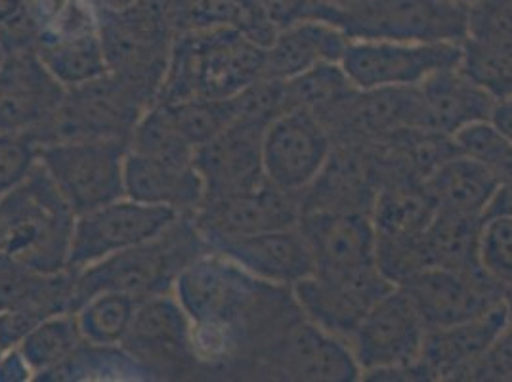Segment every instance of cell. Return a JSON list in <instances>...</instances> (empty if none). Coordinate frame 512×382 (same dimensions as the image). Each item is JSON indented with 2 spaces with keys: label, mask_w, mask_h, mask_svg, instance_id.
<instances>
[{
  "label": "cell",
  "mask_w": 512,
  "mask_h": 382,
  "mask_svg": "<svg viewBox=\"0 0 512 382\" xmlns=\"http://www.w3.org/2000/svg\"><path fill=\"white\" fill-rule=\"evenodd\" d=\"M266 48L235 27L174 35L157 104L190 98H234L264 79Z\"/></svg>",
  "instance_id": "1"
},
{
  "label": "cell",
  "mask_w": 512,
  "mask_h": 382,
  "mask_svg": "<svg viewBox=\"0 0 512 382\" xmlns=\"http://www.w3.org/2000/svg\"><path fill=\"white\" fill-rule=\"evenodd\" d=\"M205 251L209 247L197 232L192 214H182L163 234L77 272L71 312L104 291L125 293L138 300L171 295L176 279Z\"/></svg>",
  "instance_id": "2"
},
{
  "label": "cell",
  "mask_w": 512,
  "mask_h": 382,
  "mask_svg": "<svg viewBox=\"0 0 512 382\" xmlns=\"http://www.w3.org/2000/svg\"><path fill=\"white\" fill-rule=\"evenodd\" d=\"M75 220L77 214L39 163L18 188L0 197V255L41 274H62Z\"/></svg>",
  "instance_id": "3"
},
{
  "label": "cell",
  "mask_w": 512,
  "mask_h": 382,
  "mask_svg": "<svg viewBox=\"0 0 512 382\" xmlns=\"http://www.w3.org/2000/svg\"><path fill=\"white\" fill-rule=\"evenodd\" d=\"M318 18L352 41L461 44L469 35V6L455 0H365L339 12L320 4Z\"/></svg>",
  "instance_id": "4"
},
{
  "label": "cell",
  "mask_w": 512,
  "mask_h": 382,
  "mask_svg": "<svg viewBox=\"0 0 512 382\" xmlns=\"http://www.w3.org/2000/svg\"><path fill=\"white\" fill-rule=\"evenodd\" d=\"M155 102L157 96L146 86L107 71L85 85L67 88L52 125L33 136L39 146L77 138L130 142L136 123Z\"/></svg>",
  "instance_id": "5"
},
{
  "label": "cell",
  "mask_w": 512,
  "mask_h": 382,
  "mask_svg": "<svg viewBox=\"0 0 512 382\" xmlns=\"http://www.w3.org/2000/svg\"><path fill=\"white\" fill-rule=\"evenodd\" d=\"M96 8L107 69L159 96L174 43L163 2L140 0L123 10Z\"/></svg>",
  "instance_id": "6"
},
{
  "label": "cell",
  "mask_w": 512,
  "mask_h": 382,
  "mask_svg": "<svg viewBox=\"0 0 512 382\" xmlns=\"http://www.w3.org/2000/svg\"><path fill=\"white\" fill-rule=\"evenodd\" d=\"M128 142L77 138L39 148V163L75 214L125 197Z\"/></svg>",
  "instance_id": "7"
},
{
  "label": "cell",
  "mask_w": 512,
  "mask_h": 382,
  "mask_svg": "<svg viewBox=\"0 0 512 382\" xmlns=\"http://www.w3.org/2000/svg\"><path fill=\"white\" fill-rule=\"evenodd\" d=\"M461 64L459 43L350 41L341 67L358 90L421 86L432 75Z\"/></svg>",
  "instance_id": "8"
},
{
  "label": "cell",
  "mask_w": 512,
  "mask_h": 382,
  "mask_svg": "<svg viewBox=\"0 0 512 382\" xmlns=\"http://www.w3.org/2000/svg\"><path fill=\"white\" fill-rule=\"evenodd\" d=\"M178 216L182 214L167 207L146 205L128 197L79 214L67 270L77 274L104 258L142 245L171 228Z\"/></svg>",
  "instance_id": "9"
},
{
  "label": "cell",
  "mask_w": 512,
  "mask_h": 382,
  "mask_svg": "<svg viewBox=\"0 0 512 382\" xmlns=\"http://www.w3.org/2000/svg\"><path fill=\"white\" fill-rule=\"evenodd\" d=\"M268 379L308 382H354L362 371L348 342L300 318L253 356Z\"/></svg>",
  "instance_id": "10"
},
{
  "label": "cell",
  "mask_w": 512,
  "mask_h": 382,
  "mask_svg": "<svg viewBox=\"0 0 512 382\" xmlns=\"http://www.w3.org/2000/svg\"><path fill=\"white\" fill-rule=\"evenodd\" d=\"M427 323L402 287H392L363 316L348 342L363 377L421 361Z\"/></svg>",
  "instance_id": "11"
},
{
  "label": "cell",
  "mask_w": 512,
  "mask_h": 382,
  "mask_svg": "<svg viewBox=\"0 0 512 382\" xmlns=\"http://www.w3.org/2000/svg\"><path fill=\"white\" fill-rule=\"evenodd\" d=\"M333 151V136L320 117L304 109L278 115L262 138L264 174L278 190L302 195L321 174Z\"/></svg>",
  "instance_id": "12"
},
{
  "label": "cell",
  "mask_w": 512,
  "mask_h": 382,
  "mask_svg": "<svg viewBox=\"0 0 512 382\" xmlns=\"http://www.w3.org/2000/svg\"><path fill=\"white\" fill-rule=\"evenodd\" d=\"M300 234L314 260V274L360 277L379 272L377 232L371 214L363 211H302Z\"/></svg>",
  "instance_id": "13"
},
{
  "label": "cell",
  "mask_w": 512,
  "mask_h": 382,
  "mask_svg": "<svg viewBox=\"0 0 512 382\" xmlns=\"http://www.w3.org/2000/svg\"><path fill=\"white\" fill-rule=\"evenodd\" d=\"M121 346L151 379L182 377L197 365L192 321L172 293L140 300Z\"/></svg>",
  "instance_id": "14"
},
{
  "label": "cell",
  "mask_w": 512,
  "mask_h": 382,
  "mask_svg": "<svg viewBox=\"0 0 512 382\" xmlns=\"http://www.w3.org/2000/svg\"><path fill=\"white\" fill-rule=\"evenodd\" d=\"M65 88L35 48L0 54V130L39 134L64 104Z\"/></svg>",
  "instance_id": "15"
},
{
  "label": "cell",
  "mask_w": 512,
  "mask_h": 382,
  "mask_svg": "<svg viewBox=\"0 0 512 382\" xmlns=\"http://www.w3.org/2000/svg\"><path fill=\"white\" fill-rule=\"evenodd\" d=\"M427 327H446L478 318L505 300L503 287L480 270L432 266L398 283Z\"/></svg>",
  "instance_id": "16"
},
{
  "label": "cell",
  "mask_w": 512,
  "mask_h": 382,
  "mask_svg": "<svg viewBox=\"0 0 512 382\" xmlns=\"http://www.w3.org/2000/svg\"><path fill=\"white\" fill-rule=\"evenodd\" d=\"M300 197L270 182L262 188L205 201L192 214L193 224L209 249L218 243L299 226Z\"/></svg>",
  "instance_id": "17"
},
{
  "label": "cell",
  "mask_w": 512,
  "mask_h": 382,
  "mask_svg": "<svg viewBox=\"0 0 512 382\" xmlns=\"http://www.w3.org/2000/svg\"><path fill=\"white\" fill-rule=\"evenodd\" d=\"M268 123L237 117L209 144L195 149L193 165L205 184V201L255 191L268 184L262 138Z\"/></svg>",
  "instance_id": "18"
},
{
  "label": "cell",
  "mask_w": 512,
  "mask_h": 382,
  "mask_svg": "<svg viewBox=\"0 0 512 382\" xmlns=\"http://www.w3.org/2000/svg\"><path fill=\"white\" fill-rule=\"evenodd\" d=\"M396 287L383 272L360 277L312 276L291 287L300 314L323 331L350 342L369 308Z\"/></svg>",
  "instance_id": "19"
},
{
  "label": "cell",
  "mask_w": 512,
  "mask_h": 382,
  "mask_svg": "<svg viewBox=\"0 0 512 382\" xmlns=\"http://www.w3.org/2000/svg\"><path fill=\"white\" fill-rule=\"evenodd\" d=\"M509 304L499 302L478 318L428 327L421 363L432 381H470L474 367L509 325Z\"/></svg>",
  "instance_id": "20"
},
{
  "label": "cell",
  "mask_w": 512,
  "mask_h": 382,
  "mask_svg": "<svg viewBox=\"0 0 512 382\" xmlns=\"http://www.w3.org/2000/svg\"><path fill=\"white\" fill-rule=\"evenodd\" d=\"M216 251L235 262L249 276L291 289L314 274V260L299 226L270 230L218 243Z\"/></svg>",
  "instance_id": "21"
},
{
  "label": "cell",
  "mask_w": 512,
  "mask_h": 382,
  "mask_svg": "<svg viewBox=\"0 0 512 382\" xmlns=\"http://www.w3.org/2000/svg\"><path fill=\"white\" fill-rule=\"evenodd\" d=\"M350 41L341 27L321 18L295 23L266 48L264 79L291 81L316 65L341 64Z\"/></svg>",
  "instance_id": "22"
},
{
  "label": "cell",
  "mask_w": 512,
  "mask_h": 382,
  "mask_svg": "<svg viewBox=\"0 0 512 382\" xmlns=\"http://www.w3.org/2000/svg\"><path fill=\"white\" fill-rule=\"evenodd\" d=\"M125 197L174 213L193 214L205 203V184L195 165H174L128 149Z\"/></svg>",
  "instance_id": "23"
},
{
  "label": "cell",
  "mask_w": 512,
  "mask_h": 382,
  "mask_svg": "<svg viewBox=\"0 0 512 382\" xmlns=\"http://www.w3.org/2000/svg\"><path fill=\"white\" fill-rule=\"evenodd\" d=\"M419 88L430 130L453 138L461 128L490 121L495 98L459 67L432 75Z\"/></svg>",
  "instance_id": "24"
},
{
  "label": "cell",
  "mask_w": 512,
  "mask_h": 382,
  "mask_svg": "<svg viewBox=\"0 0 512 382\" xmlns=\"http://www.w3.org/2000/svg\"><path fill=\"white\" fill-rule=\"evenodd\" d=\"M75 274H41L22 262L0 255V312L20 310L37 318L71 312Z\"/></svg>",
  "instance_id": "25"
},
{
  "label": "cell",
  "mask_w": 512,
  "mask_h": 382,
  "mask_svg": "<svg viewBox=\"0 0 512 382\" xmlns=\"http://www.w3.org/2000/svg\"><path fill=\"white\" fill-rule=\"evenodd\" d=\"M438 211L423 180H384L375 193L371 220L379 239H413L425 234Z\"/></svg>",
  "instance_id": "26"
},
{
  "label": "cell",
  "mask_w": 512,
  "mask_h": 382,
  "mask_svg": "<svg viewBox=\"0 0 512 382\" xmlns=\"http://www.w3.org/2000/svg\"><path fill=\"white\" fill-rule=\"evenodd\" d=\"M499 176L467 155H453L425 178V186L442 211L482 218Z\"/></svg>",
  "instance_id": "27"
},
{
  "label": "cell",
  "mask_w": 512,
  "mask_h": 382,
  "mask_svg": "<svg viewBox=\"0 0 512 382\" xmlns=\"http://www.w3.org/2000/svg\"><path fill=\"white\" fill-rule=\"evenodd\" d=\"M459 69L495 100L512 96V27L474 25L461 43Z\"/></svg>",
  "instance_id": "28"
},
{
  "label": "cell",
  "mask_w": 512,
  "mask_h": 382,
  "mask_svg": "<svg viewBox=\"0 0 512 382\" xmlns=\"http://www.w3.org/2000/svg\"><path fill=\"white\" fill-rule=\"evenodd\" d=\"M480 226L482 218L438 209L423 234L430 268L440 266L453 270H480Z\"/></svg>",
  "instance_id": "29"
},
{
  "label": "cell",
  "mask_w": 512,
  "mask_h": 382,
  "mask_svg": "<svg viewBox=\"0 0 512 382\" xmlns=\"http://www.w3.org/2000/svg\"><path fill=\"white\" fill-rule=\"evenodd\" d=\"M35 50L65 88L85 85L109 71L100 31L43 41L35 44Z\"/></svg>",
  "instance_id": "30"
},
{
  "label": "cell",
  "mask_w": 512,
  "mask_h": 382,
  "mask_svg": "<svg viewBox=\"0 0 512 382\" xmlns=\"http://www.w3.org/2000/svg\"><path fill=\"white\" fill-rule=\"evenodd\" d=\"M358 88L350 83L341 64H321L312 67L291 81H283L285 111L304 109L325 123L335 115Z\"/></svg>",
  "instance_id": "31"
},
{
  "label": "cell",
  "mask_w": 512,
  "mask_h": 382,
  "mask_svg": "<svg viewBox=\"0 0 512 382\" xmlns=\"http://www.w3.org/2000/svg\"><path fill=\"white\" fill-rule=\"evenodd\" d=\"M148 371L123 346L85 342L69 360L35 381H150Z\"/></svg>",
  "instance_id": "32"
},
{
  "label": "cell",
  "mask_w": 512,
  "mask_h": 382,
  "mask_svg": "<svg viewBox=\"0 0 512 382\" xmlns=\"http://www.w3.org/2000/svg\"><path fill=\"white\" fill-rule=\"evenodd\" d=\"M318 0H237L234 27L249 41L268 48L283 29L318 18Z\"/></svg>",
  "instance_id": "33"
},
{
  "label": "cell",
  "mask_w": 512,
  "mask_h": 382,
  "mask_svg": "<svg viewBox=\"0 0 512 382\" xmlns=\"http://www.w3.org/2000/svg\"><path fill=\"white\" fill-rule=\"evenodd\" d=\"M83 344L85 339L81 335L75 314L62 312L43 319L20 342L18 348L37 379L39 375H44L69 360Z\"/></svg>",
  "instance_id": "34"
},
{
  "label": "cell",
  "mask_w": 512,
  "mask_h": 382,
  "mask_svg": "<svg viewBox=\"0 0 512 382\" xmlns=\"http://www.w3.org/2000/svg\"><path fill=\"white\" fill-rule=\"evenodd\" d=\"M140 300L125 293L104 291L83 302L73 314L88 344L121 346Z\"/></svg>",
  "instance_id": "35"
},
{
  "label": "cell",
  "mask_w": 512,
  "mask_h": 382,
  "mask_svg": "<svg viewBox=\"0 0 512 382\" xmlns=\"http://www.w3.org/2000/svg\"><path fill=\"white\" fill-rule=\"evenodd\" d=\"M128 149L174 165H193L195 157V148L174 125L169 109L157 102L136 123Z\"/></svg>",
  "instance_id": "36"
},
{
  "label": "cell",
  "mask_w": 512,
  "mask_h": 382,
  "mask_svg": "<svg viewBox=\"0 0 512 382\" xmlns=\"http://www.w3.org/2000/svg\"><path fill=\"white\" fill-rule=\"evenodd\" d=\"M169 109L174 125L186 136L193 148H201L239 117L237 98H190L176 104H163Z\"/></svg>",
  "instance_id": "37"
},
{
  "label": "cell",
  "mask_w": 512,
  "mask_h": 382,
  "mask_svg": "<svg viewBox=\"0 0 512 382\" xmlns=\"http://www.w3.org/2000/svg\"><path fill=\"white\" fill-rule=\"evenodd\" d=\"M453 142L461 155L482 163L497 174L499 180H512V142L507 140L490 121L461 128Z\"/></svg>",
  "instance_id": "38"
},
{
  "label": "cell",
  "mask_w": 512,
  "mask_h": 382,
  "mask_svg": "<svg viewBox=\"0 0 512 382\" xmlns=\"http://www.w3.org/2000/svg\"><path fill=\"white\" fill-rule=\"evenodd\" d=\"M478 262L488 276L497 281L505 295L512 293V218H484L478 237Z\"/></svg>",
  "instance_id": "39"
},
{
  "label": "cell",
  "mask_w": 512,
  "mask_h": 382,
  "mask_svg": "<svg viewBox=\"0 0 512 382\" xmlns=\"http://www.w3.org/2000/svg\"><path fill=\"white\" fill-rule=\"evenodd\" d=\"M237 0H163L174 35L234 27Z\"/></svg>",
  "instance_id": "40"
},
{
  "label": "cell",
  "mask_w": 512,
  "mask_h": 382,
  "mask_svg": "<svg viewBox=\"0 0 512 382\" xmlns=\"http://www.w3.org/2000/svg\"><path fill=\"white\" fill-rule=\"evenodd\" d=\"M39 148L31 132L0 130V197L18 188L39 165Z\"/></svg>",
  "instance_id": "41"
},
{
  "label": "cell",
  "mask_w": 512,
  "mask_h": 382,
  "mask_svg": "<svg viewBox=\"0 0 512 382\" xmlns=\"http://www.w3.org/2000/svg\"><path fill=\"white\" fill-rule=\"evenodd\" d=\"M43 319L20 312V310H4L0 312V352L18 348L22 342Z\"/></svg>",
  "instance_id": "42"
},
{
  "label": "cell",
  "mask_w": 512,
  "mask_h": 382,
  "mask_svg": "<svg viewBox=\"0 0 512 382\" xmlns=\"http://www.w3.org/2000/svg\"><path fill=\"white\" fill-rule=\"evenodd\" d=\"M35 381V373L20 352V348H10L0 352V382Z\"/></svg>",
  "instance_id": "43"
},
{
  "label": "cell",
  "mask_w": 512,
  "mask_h": 382,
  "mask_svg": "<svg viewBox=\"0 0 512 382\" xmlns=\"http://www.w3.org/2000/svg\"><path fill=\"white\" fill-rule=\"evenodd\" d=\"M491 216H511L512 218V180H503L497 186L486 211L482 214V220Z\"/></svg>",
  "instance_id": "44"
},
{
  "label": "cell",
  "mask_w": 512,
  "mask_h": 382,
  "mask_svg": "<svg viewBox=\"0 0 512 382\" xmlns=\"http://www.w3.org/2000/svg\"><path fill=\"white\" fill-rule=\"evenodd\" d=\"M490 123L497 128L507 140L512 142V96L495 100L491 109Z\"/></svg>",
  "instance_id": "45"
},
{
  "label": "cell",
  "mask_w": 512,
  "mask_h": 382,
  "mask_svg": "<svg viewBox=\"0 0 512 382\" xmlns=\"http://www.w3.org/2000/svg\"><path fill=\"white\" fill-rule=\"evenodd\" d=\"M321 6L325 10H333V12H339V10H348V8H354L358 4H362L365 0H318Z\"/></svg>",
  "instance_id": "46"
},
{
  "label": "cell",
  "mask_w": 512,
  "mask_h": 382,
  "mask_svg": "<svg viewBox=\"0 0 512 382\" xmlns=\"http://www.w3.org/2000/svg\"><path fill=\"white\" fill-rule=\"evenodd\" d=\"M455 2H459V4H463V6H474L476 2H480V0H455Z\"/></svg>",
  "instance_id": "47"
},
{
  "label": "cell",
  "mask_w": 512,
  "mask_h": 382,
  "mask_svg": "<svg viewBox=\"0 0 512 382\" xmlns=\"http://www.w3.org/2000/svg\"><path fill=\"white\" fill-rule=\"evenodd\" d=\"M157 2H163V0H157Z\"/></svg>",
  "instance_id": "48"
}]
</instances>
